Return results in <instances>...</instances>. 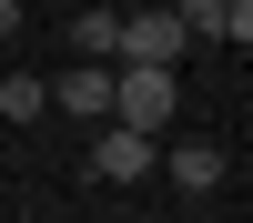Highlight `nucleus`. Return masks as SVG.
Instances as JSON below:
<instances>
[{
	"label": "nucleus",
	"instance_id": "obj_3",
	"mask_svg": "<svg viewBox=\"0 0 253 223\" xmlns=\"http://www.w3.org/2000/svg\"><path fill=\"white\" fill-rule=\"evenodd\" d=\"M162 173H172V193H182V203H213V193H223V142H203V132H193V142H172V152H162Z\"/></svg>",
	"mask_w": 253,
	"mask_h": 223
},
{
	"label": "nucleus",
	"instance_id": "obj_5",
	"mask_svg": "<svg viewBox=\"0 0 253 223\" xmlns=\"http://www.w3.org/2000/svg\"><path fill=\"white\" fill-rule=\"evenodd\" d=\"M182 41H193V31H182L172 10H132V20H122V61H182Z\"/></svg>",
	"mask_w": 253,
	"mask_h": 223
},
{
	"label": "nucleus",
	"instance_id": "obj_9",
	"mask_svg": "<svg viewBox=\"0 0 253 223\" xmlns=\"http://www.w3.org/2000/svg\"><path fill=\"white\" fill-rule=\"evenodd\" d=\"M223 41H243V51H253V0H223Z\"/></svg>",
	"mask_w": 253,
	"mask_h": 223
},
{
	"label": "nucleus",
	"instance_id": "obj_8",
	"mask_svg": "<svg viewBox=\"0 0 253 223\" xmlns=\"http://www.w3.org/2000/svg\"><path fill=\"white\" fill-rule=\"evenodd\" d=\"M172 20H182V31H213V41H223V0H172Z\"/></svg>",
	"mask_w": 253,
	"mask_h": 223
},
{
	"label": "nucleus",
	"instance_id": "obj_6",
	"mask_svg": "<svg viewBox=\"0 0 253 223\" xmlns=\"http://www.w3.org/2000/svg\"><path fill=\"white\" fill-rule=\"evenodd\" d=\"M61 41H71V61H122V10H101V0H91V10H71V31H61Z\"/></svg>",
	"mask_w": 253,
	"mask_h": 223
},
{
	"label": "nucleus",
	"instance_id": "obj_7",
	"mask_svg": "<svg viewBox=\"0 0 253 223\" xmlns=\"http://www.w3.org/2000/svg\"><path fill=\"white\" fill-rule=\"evenodd\" d=\"M41 112H51V81H41V71H10V81H0V122H41Z\"/></svg>",
	"mask_w": 253,
	"mask_h": 223
},
{
	"label": "nucleus",
	"instance_id": "obj_1",
	"mask_svg": "<svg viewBox=\"0 0 253 223\" xmlns=\"http://www.w3.org/2000/svg\"><path fill=\"white\" fill-rule=\"evenodd\" d=\"M112 122L132 132H172V61H112Z\"/></svg>",
	"mask_w": 253,
	"mask_h": 223
},
{
	"label": "nucleus",
	"instance_id": "obj_4",
	"mask_svg": "<svg viewBox=\"0 0 253 223\" xmlns=\"http://www.w3.org/2000/svg\"><path fill=\"white\" fill-rule=\"evenodd\" d=\"M51 112H81V122H112V61H71L51 81Z\"/></svg>",
	"mask_w": 253,
	"mask_h": 223
},
{
	"label": "nucleus",
	"instance_id": "obj_10",
	"mask_svg": "<svg viewBox=\"0 0 253 223\" xmlns=\"http://www.w3.org/2000/svg\"><path fill=\"white\" fill-rule=\"evenodd\" d=\"M10 31H20V0H0V41H10Z\"/></svg>",
	"mask_w": 253,
	"mask_h": 223
},
{
	"label": "nucleus",
	"instance_id": "obj_2",
	"mask_svg": "<svg viewBox=\"0 0 253 223\" xmlns=\"http://www.w3.org/2000/svg\"><path fill=\"white\" fill-rule=\"evenodd\" d=\"M91 173L101 182H142V173H162V142L132 132V122H101V132H91Z\"/></svg>",
	"mask_w": 253,
	"mask_h": 223
}]
</instances>
